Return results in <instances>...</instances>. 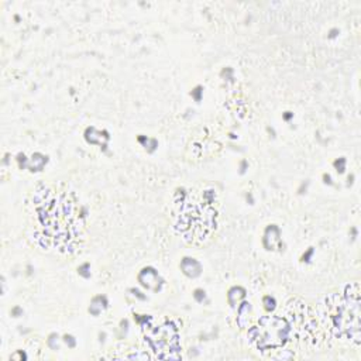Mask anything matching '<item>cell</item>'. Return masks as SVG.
I'll return each instance as SVG.
<instances>
[{
	"label": "cell",
	"instance_id": "obj_1",
	"mask_svg": "<svg viewBox=\"0 0 361 361\" xmlns=\"http://www.w3.org/2000/svg\"><path fill=\"white\" fill-rule=\"evenodd\" d=\"M30 228L34 243L42 250L72 254L83 241L82 206L73 193L44 186L31 197Z\"/></svg>",
	"mask_w": 361,
	"mask_h": 361
},
{
	"label": "cell",
	"instance_id": "obj_3",
	"mask_svg": "<svg viewBox=\"0 0 361 361\" xmlns=\"http://www.w3.org/2000/svg\"><path fill=\"white\" fill-rule=\"evenodd\" d=\"M171 219L175 231L189 244L207 243L219 226L220 202L213 189L192 188L175 195Z\"/></svg>",
	"mask_w": 361,
	"mask_h": 361
},
{
	"label": "cell",
	"instance_id": "obj_4",
	"mask_svg": "<svg viewBox=\"0 0 361 361\" xmlns=\"http://www.w3.org/2000/svg\"><path fill=\"white\" fill-rule=\"evenodd\" d=\"M319 320L330 337L358 348L361 344V298L360 285L353 282L341 292L323 299L316 309Z\"/></svg>",
	"mask_w": 361,
	"mask_h": 361
},
{
	"label": "cell",
	"instance_id": "obj_2",
	"mask_svg": "<svg viewBox=\"0 0 361 361\" xmlns=\"http://www.w3.org/2000/svg\"><path fill=\"white\" fill-rule=\"evenodd\" d=\"M327 333L317 312L300 302L290 300L279 313L262 317L250 331L251 341L261 350H314L322 347Z\"/></svg>",
	"mask_w": 361,
	"mask_h": 361
}]
</instances>
